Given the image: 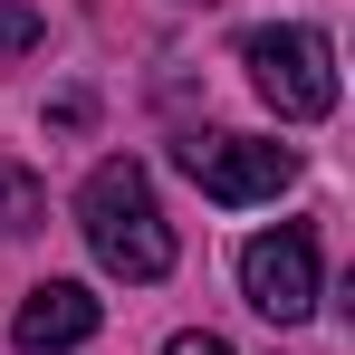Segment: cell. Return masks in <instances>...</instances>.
<instances>
[{
	"label": "cell",
	"instance_id": "obj_1",
	"mask_svg": "<svg viewBox=\"0 0 355 355\" xmlns=\"http://www.w3.org/2000/svg\"><path fill=\"white\" fill-rule=\"evenodd\" d=\"M77 231H87V250H96L116 279H135V288L173 269V221H164L144 164H125V154L87 173V192H77Z\"/></svg>",
	"mask_w": 355,
	"mask_h": 355
},
{
	"label": "cell",
	"instance_id": "obj_2",
	"mask_svg": "<svg viewBox=\"0 0 355 355\" xmlns=\"http://www.w3.org/2000/svg\"><path fill=\"white\" fill-rule=\"evenodd\" d=\"M240 58H250V87L288 125L336 116V49H327V29H250Z\"/></svg>",
	"mask_w": 355,
	"mask_h": 355
},
{
	"label": "cell",
	"instance_id": "obj_3",
	"mask_svg": "<svg viewBox=\"0 0 355 355\" xmlns=\"http://www.w3.org/2000/svg\"><path fill=\"white\" fill-rule=\"evenodd\" d=\"M173 164L202 182L211 202H231V211H240V202H269V192L297 182V154H288V144H259V135H182Z\"/></svg>",
	"mask_w": 355,
	"mask_h": 355
},
{
	"label": "cell",
	"instance_id": "obj_4",
	"mask_svg": "<svg viewBox=\"0 0 355 355\" xmlns=\"http://www.w3.org/2000/svg\"><path fill=\"white\" fill-rule=\"evenodd\" d=\"M240 297L269 317V327H297L307 307H317V240L297 231H259L250 250H240Z\"/></svg>",
	"mask_w": 355,
	"mask_h": 355
},
{
	"label": "cell",
	"instance_id": "obj_5",
	"mask_svg": "<svg viewBox=\"0 0 355 355\" xmlns=\"http://www.w3.org/2000/svg\"><path fill=\"white\" fill-rule=\"evenodd\" d=\"M106 327V307H96V288H77V279H39V288L19 297V317H10V336L29 355H67V346H87Z\"/></svg>",
	"mask_w": 355,
	"mask_h": 355
},
{
	"label": "cell",
	"instance_id": "obj_6",
	"mask_svg": "<svg viewBox=\"0 0 355 355\" xmlns=\"http://www.w3.org/2000/svg\"><path fill=\"white\" fill-rule=\"evenodd\" d=\"M0 211H10V231H39V182L19 164H0Z\"/></svg>",
	"mask_w": 355,
	"mask_h": 355
},
{
	"label": "cell",
	"instance_id": "obj_7",
	"mask_svg": "<svg viewBox=\"0 0 355 355\" xmlns=\"http://www.w3.org/2000/svg\"><path fill=\"white\" fill-rule=\"evenodd\" d=\"M39 49V10L29 0H0V58H29Z\"/></svg>",
	"mask_w": 355,
	"mask_h": 355
},
{
	"label": "cell",
	"instance_id": "obj_8",
	"mask_svg": "<svg viewBox=\"0 0 355 355\" xmlns=\"http://www.w3.org/2000/svg\"><path fill=\"white\" fill-rule=\"evenodd\" d=\"M164 355H231V346H221L211 327H182V336H173V346H164Z\"/></svg>",
	"mask_w": 355,
	"mask_h": 355
}]
</instances>
